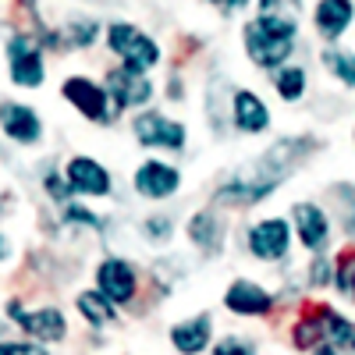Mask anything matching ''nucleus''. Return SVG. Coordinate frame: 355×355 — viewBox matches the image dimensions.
<instances>
[{
	"label": "nucleus",
	"mask_w": 355,
	"mask_h": 355,
	"mask_svg": "<svg viewBox=\"0 0 355 355\" xmlns=\"http://www.w3.org/2000/svg\"><path fill=\"white\" fill-rule=\"evenodd\" d=\"M299 43V21H281V18H252L242 25V46L245 57L259 71H281L291 64L288 57Z\"/></svg>",
	"instance_id": "f257e3e1"
},
{
	"label": "nucleus",
	"mask_w": 355,
	"mask_h": 355,
	"mask_svg": "<svg viewBox=\"0 0 355 355\" xmlns=\"http://www.w3.org/2000/svg\"><path fill=\"white\" fill-rule=\"evenodd\" d=\"M103 36H107L110 53L121 57V68H128L135 75H150L160 64V43L150 33H142L139 25H132V21H110L103 28Z\"/></svg>",
	"instance_id": "f03ea898"
},
{
	"label": "nucleus",
	"mask_w": 355,
	"mask_h": 355,
	"mask_svg": "<svg viewBox=\"0 0 355 355\" xmlns=\"http://www.w3.org/2000/svg\"><path fill=\"white\" fill-rule=\"evenodd\" d=\"M288 220H291V231L299 239V245L309 256L327 252V245L334 239V217L327 214V206H320L316 199H299V202H291Z\"/></svg>",
	"instance_id": "7ed1b4c3"
},
{
	"label": "nucleus",
	"mask_w": 355,
	"mask_h": 355,
	"mask_svg": "<svg viewBox=\"0 0 355 355\" xmlns=\"http://www.w3.org/2000/svg\"><path fill=\"white\" fill-rule=\"evenodd\" d=\"M8 320L15 323V327L33 338L40 345H61L68 338V316L57 309V306H40V309H25L21 299H11L8 306Z\"/></svg>",
	"instance_id": "20e7f679"
},
{
	"label": "nucleus",
	"mask_w": 355,
	"mask_h": 355,
	"mask_svg": "<svg viewBox=\"0 0 355 355\" xmlns=\"http://www.w3.org/2000/svg\"><path fill=\"white\" fill-rule=\"evenodd\" d=\"M8 53V78L18 89H43L46 82V61H43V50L40 43L28 36V33H15L4 43Z\"/></svg>",
	"instance_id": "39448f33"
},
{
	"label": "nucleus",
	"mask_w": 355,
	"mask_h": 355,
	"mask_svg": "<svg viewBox=\"0 0 355 355\" xmlns=\"http://www.w3.org/2000/svg\"><path fill=\"white\" fill-rule=\"evenodd\" d=\"M61 96L93 125H114L117 121V110L107 96V85L93 82L89 75H68L64 85H61Z\"/></svg>",
	"instance_id": "423d86ee"
},
{
	"label": "nucleus",
	"mask_w": 355,
	"mask_h": 355,
	"mask_svg": "<svg viewBox=\"0 0 355 355\" xmlns=\"http://www.w3.org/2000/svg\"><path fill=\"white\" fill-rule=\"evenodd\" d=\"M132 135L139 146L146 150H167V153H182L189 142V128L178 121V117H167L160 110H142L132 121Z\"/></svg>",
	"instance_id": "0eeeda50"
},
{
	"label": "nucleus",
	"mask_w": 355,
	"mask_h": 355,
	"mask_svg": "<svg viewBox=\"0 0 355 355\" xmlns=\"http://www.w3.org/2000/svg\"><path fill=\"white\" fill-rule=\"evenodd\" d=\"M291 239H295V231H291L288 217H263V220L245 227V249L259 263H281V259H288Z\"/></svg>",
	"instance_id": "6e6552de"
},
{
	"label": "nucleus",
	"mask_w": 355,
	"mask_h": 355,
	"mask_svg": "<svg viewBox=\"0 0 355 355\" xmlns=\"http://www.w3.org/2000/svg\"><path fill=\"white\" fill-rule=\"evenodd\" d=\"M96 291L110 306H128L139 295V270L125 256H107L96 266Z\"/></svg>",
	"instance_id": "1a4fd4ad"
},
{
	"label": "nucleus",
	"mask_w": 355,
	"mask_h": 355,
	"mask_svg": "<svg viewBox=\"0 0 355 355\" xmlns=\"http://www.w3.org/2000/svg\"><path fill=\"white\" fill-rule=\"evenodd\" d=\"M277 306V295L270 288H263L259 281H249V277H239V281H231L227 291H224V309L234 313V316H242V320H263V316H270Z\"/></svg>",
	"instance_id": "9d476101"
},
{
	"label": "nucleus",
	"mask_w": 355,
	"mask_h": 355,
	"mask_svg": "<svg viewBox=\"0 0 355 355\" xmlns=\"http://www.w3.org/2000/svg\"><path fill=\"white\" fill-rule=\"evenodd\" d=\"M132 189L150 202H164L182 189V171L167 160H142L132 174Z\"/></svg>",
	"instance_id": "9b49d317"
},
{
	"label": "nucleus",
	"mask_w": 355,
	"mask_h": 355,
	"mask_svg": "<svg viewBox=\"0 0 355 355\" xmlns=\"http://www.w3.org/2000/svg\"><path fill=\"white\" fill-rule=\"evenodd\" d=\"M103 85H107V96H110V103H114L117 114H121V110H142L146 103L153 100L150 78L135 75V71H128V68H121V64L107 71Z\"/></svg>",
	"instance_id": "f8f14e48"
},
{
	"label": "nucleus",
	"mask_w": 355,
	"mask_h": 355,
	"mask_svg": "<svg viewBox=\"0 0 355 355\" xmlns=\"http://www.w3.org/2000/svg\"><path fill=\"white\" fill-rule=\"evenodd\" d=\"M64 178L75 196H85V199H107L114 192V178L110 171L96 160V157H71L68 167H64Z\"/></svg>",
	"instance_id": "ddd939ff"
},
{
	"label": "nucleus",
	"mask_w": 355,
	"mask_h": 355,
	"mask_svg": "<svg viewBox=\"0 0 355 355\" xmlns=\"http://www.w3.org/2000/svg\"><path fill=\"white\" fill-rule=\"evenodd\" d=\"M0 132H4L15 146H36L43 139V117L28 103L4 100L0 103Z\"/></svg>",
	"instance_id": "4468645a"
},
{
	"label": "nucleus",
	"mask_w": 355,
	"mask_h": 355,
	"mask_svg": "<svg viewBox=\"0 0 355 355\" xmlns=\"http://www.w3.org/2000/svg\"><path fill=\"white\" fill-rule=\"evenodd\" d=\"M352 21H355V0H316L313 4V28L327 46H338L345 40Z\"/></svg>",
	"instance_id": "2eb2a0df"
},
{
	"label": "nucleus",
	"mask_w": 355,
	"mask_h": 355,
	"mask_svg": "<svg viewBox=\"0 0 355 355\" xmlns=\"http://www.w3.org/2000/svg\"><path fill=\"white\" fill-rule=\"evenodd\" d=\"M270 121L274 114L259 93H252V89H234L231 93V125L242 135H263L270 128Z\"/></svg>",
	"instance_id": "dca6fc26"
},
{
	"label": "nucleus",
	"mask_w": 355,
	"mask_h": 355,
	"mask_svg": "<svg viewBox=\"0 0 355 355\" xmlns=\"http://www.w3.org/2000/svg\"><path fill=\"white\" fill-rule=\"evenodd\" d=\"M171 348L178 355H202L206 348H210L214 341V316L210 313H196L182 323H174L171 327Z\"/></svg>",
	"instance_id": "f3484780"
},
{
	"label": "nucleus",
	"mask_w": 355,
	"mask_h": 355,
	"mask_svg": "<svg viewBox=\"0 0 355 355\" xmlns=\"http://www.w3.org/2000/svg\"><path fill=\"white\" fill-rule=\"evenodd\" d=\"M185 234H189V242H192L199 252L217 256V252L224 249V242H227V224L217 217V210H199V214L189 217Z\"/></svg>",
	"instance_id": "a211bd4d"
},
{
	"label": "nucleus",
	"mask_w": 355,
	"mask_h": 355,
	"mask_svg": "<svg viewBox=\"0 0 355 355\" xmlns=\"http://www.w3.org/2000/svg\"><path fill=\"white\" fill-rule=\"evenodd\" d=\"M316 306H320V323H323V341L334 345L341 355H355V320L338 313L334 306H323V302Z\"/></svg>",
	"instance_id": "6ab92c4d"
},
{
	"label": "nucleus",
	"mask_w": 355,
	"mask_h": 355,
	"mask_svg": "<svg viewBox=\"0 0 355 355\" xmlns=\"http://www.w3.org/2000/svg\"><path fill=\"white\" fill-rule=\"evenodd\" d=\"M75 309L85 320V327H93V331H103V327H110V323L117 320V306H110L96 288L78 291L75 295Z\"/></svg>",
	"instance_id": "aec40b11"
},
{
	"label": "nucleus",
	"mask_w": 355,
	"mask_h": 355,
	"mask_svg": "<svg viewBox=\"0 0 355 355\" xmlns=\"http://www.w3.org/2000/svg\"><path fill=\"white\" fill-rule=\"evenodd\" d=\"M320 64L327 68V75L334 82H341V89H355V53L338 46H323L320 50Z\"/></svg>",
	"instance_id": "412c9836"
},
{
	"label": "nucleus",
	"mask_w": 355,
	"mask_h": 355,
	"mask_svg": "<svg viewBox=\"0 0 355 355\" xmlns=\"http://www.w3.org/2000/svg\"><path fill=\"white\" fill-rule=\"evenodd\" d=\"M291 345L299 352H313L316 345H323V323H320V306L302 309L291 323Z\"/></svg>",
	"instance_id": "4be33fe9"
},
{
	"label": "nucleus",
	"mask_w": 355,
	"mask_h": 355,
	"mask_svg": "<svg viewBox=\"0 0 355 355\" xmlns=\"http://www.w3.org/2000/svg\"><path fill=\"white\" fill-rule=\"evenodd\" d=\"M309 89V75L302 64H284L281 71H274V93L284 100V103H299Z\"/></svg>",
	"instance_id": "5701e85b"
},
{
	"label": "nucleus",
	"mask_w": 355,
	"mask_h": 355,
	"mask_svg": "<svg viewBox=\"0 0 355 355\" xmlns=\"http://www.w3.org/2000/svg\"><path fill=\"white\" fill-rule=\"evenodd\" d=\"M331 199H334V217H338L341 231L348 234V242L355 245V182L331 185Z\"/></svg>",
	"instance_id": "b1692460"
},
{
	"label": "nucleus",
	"mask_w": 355,
	"mask_h": 355,
	"mask_svg": "<svg viewBox=\"0 0 355 355\" xmlns=\"http://www.w3.org/2000/svg\"><path fill=\"white\" fill-rule=\"evenodd\" d=\"M64 36H68V46H75V50H82V46H93L96 43V36H100V21L96 18H71L68 25H64Z\"/></svg>",
	"instance_id": "393cba45"
},
{
	"label": "nucleus",
	"mask_w": 355,
	"mask_h": 355,
	"mask_svg": "<svg viewBox=\"0 0 355 355\" xmlns=\"http://www.w3.org/2000/svg\"><path fill=\"white\" fill-rule=\"evenodd\" d=\"M334 284V256H313L309 259V270H306V288L313 291H323V288H331Z\"/></svg>",
	"instance_id": "a878e982"
},
{
	"label": "nucleus",
	"mask_w": 355,
	"mask_h": 355,
	"mask_svg": "<svg viewBox=\"0 0 355 355\" xmlns=\"http://www.w3.org/2000/svg\"><path fill=\"white\" fill-rule=\"evenodd\" d=\"M302 0H256L259 18H281V21H299Z\"/></svg>",
	"instance_id": "bb28decb"
},
{
	"label": "nucleus",
	"mask_w": 355,
	"mask_h": 355,
	"mask_svg": "<svg viewBox=\"0 0 355 355\" xmlns=\"http://www.w3.org/2000/svg\"><path fill=\"white\" fill-rule=\"evenodd\" d=\"M171 234H174V220L164 217V214H153V217H146L142 220V239H150V242H171Z\"/></svg>",
	"instance_id": "cd10ccee"
},
{
	"label": "nucleus",
	"mask_w": 355,
	"mask_h": 355,
	"mask_svg": "<svg viewBox=\"0 0 355 355\" xmlns=\"http://www.w3.org/2000/svg\"><path fill=\"white\" fill-rule=\"evenodd\" d=\"M43 189H46V196L57 202V206H68L71 202V185H68V178L64 174H57V171H46L43 174Z\"/></svg>",
	"instance_id": "c85d7f7f"
},
{
	"label": "nucleus",
	"mask_w": 355,
	"mask_h": 355,
	"mask_svg": "<svg viewBox=\"0 0 355 355\" xmlns=\"http://www.w3.org/2000/svg\"><path fill=\"white\" fill-rule=\"evenodd\" d=\"M64 224H78L85 231H100V217L93 210H85V206H78V202H68L64 206Z\"/></svg>",
	"instance_id": "c756f323"
},
{
	"label": "nucleus",
	"mask_w": 355,
	"mask_h": 355,
	"mask_svg": "<svg viewBox=\"0 0 355 355\" xmlns=\"http://www.w3.org/2000/svg\"><path fill=\"white\" fill-rule=\"evenodd\" d=\"M214 355H256V345L249 338H239V334H227L214 345Z\"/></svg>",
	"instance_id": "7c9ffc66"
},
{
	"label": "nucleus",
	"mask_w": 355,
	"mask_h": 355,
	"mask_svg": "<svg viewBox=\"0 0 355 355\" xmlns=\"http://www.w3.org/2000/svg\"><path fill=\"white\" fill-rule=\"evenodd\" d=\"M0 355H50V348L25 338V341H0Z\"/></svg>",
	"instance_id": "2f4dec72"
},
{
	"label": "nucleus",
	"mask_w": 355,
	"mask_h": 355,
	"mask_svg": "<svg viewBox=\"0 0 355 355\" xmlns=\"http://www.w3.org/2000/svg\"><path fill=\"white\" fill-rule=\"evenodd\" d=\"M252 4V0H220V8L227 11V15H239V11H245Z\"/></svg>",
	"instance_id": "473e14b6"
},
{
	"label": "nucleus",
	"mask_w": 355,
	"mask_h": 355,
	"mask_svg": "<svg viewBox=\"0 0 355 355\" xmlns=\"http://www.w3.org/2000/svg\"><path fill=\"white\" fill-rule=\"evenodd\" d=\"M309 355H341V352H338L334 345H327V341H323V345H316V348H313Z\"/></svg>",
	"instance_id": "72a5a7b5"
},
{
	"label": "nucleus",
	"mask_w": 355,
	"mask_h": 355,
	"mask_svg": "<svg viewBox=\"0 0 355 355\" xmlns=\"http://www.w3.org/2000/svg\"><path fill=\"white\" fill-rule=\"evenodd\" d=\"M8 256H11V242L4 239V234H0V263H4Z\"/></svg>",
	"instance_id": "f704fd0d"
},
{
	"label": "nucleus",
	"mask_w": 355,
	"mask_h": 355,
	"mask_svg": "<svg viewBox=\"0 0 355 355\" xmlns=\"http://www.w3.org/2000/svg\"><path fill=\"white\" fill-rule=\"evenodd\" d=\"M21 4H33V0H21Z\"/></svg>",
	"instance_id": "c9c22d12"
},
{
	"label": "nucleus",
	"mask_w": 355,
	"mask_h": 355,
	"mask_svg": "<svg viewBox=\"0 0 355 355\" xmlns=\"http://www.w3.org/2000/svg\"><path fill=\"white\" fill-rule=\"evenodd\" d=\"M352 139H355V128H352Z\"/></svg>",
	"instance_id": "e433bc0d"
}]
</instances>
